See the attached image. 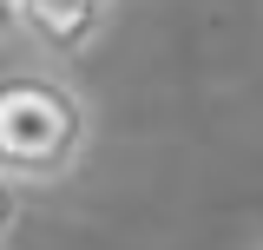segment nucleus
<instances>
[{
    "label": "nucleus",
    "instance_id": "1",
    "mask_svg": "<svg viewBox=\"0 0 263 250\" xmlns=\"http://www.w3.org/2000/svg\"><path fill=\"white\" fill-rule=\"evenodd\" d=\"M99 138L92 93L46 60L0 66V178L20 191L66 185Z\"/></svg>",
    "mask_w": 263,
    "mask_h": 250
},
{
    "label": "nucleus",
    "instance_id": "2",
    "mask_svg": "<svg viewBox=\"0 0 263 250\" xmlns=\"http://www.w3.org/2000/svg\"><path fill=\"white\" fill-rule=\"evenodd\" d=\"M119 0H13V46L46 66H79L105 46Z\"/></svg>",
    "mask_w": 263,
    "mask_h": 250
},
{
    "label": "nucleus",
    "instance_id": "3",
    "mask_svg": "<svg viewBox=\"0 0 263 250\" xmlns=\"http://www.w3.org/2000/svg\"><path fill=\"white\" fill-rule=\"evenodd\" d=\"M20 224H27V191L0 178V250H7L13 237H20Z\"/></svg>",
    "mask_w": 263,
    "mask_h": 250
},
{
    "label": "nucleus",
    "instance_id": "4",
    "mask_svg": "<svg viewBox=\"0 0 263 250\" xmlns=\"http://www.w3.org/2000/svg\"><path fill=\"white\" fill-rule=\"evenodd\" d=\"M0 46H13V0H0Z\"/></svg>",
    "mask_w": 263,
    "mask_h": 250
},
{
    "label": "nucleus",
    "instance_id": "5",
    "mask_svg": "<svg viewBox=\"0 0 263 250\" xmlns=\"http://www.w3.org/2000/svg\"><path fill=\"white\" fill-rule=\"evenodd\" d=\"M250 250H263V237H257V244H250Z\"/></svg>",
    "mask_w": 263,
    "mask_h": 250
}]
</instances>
